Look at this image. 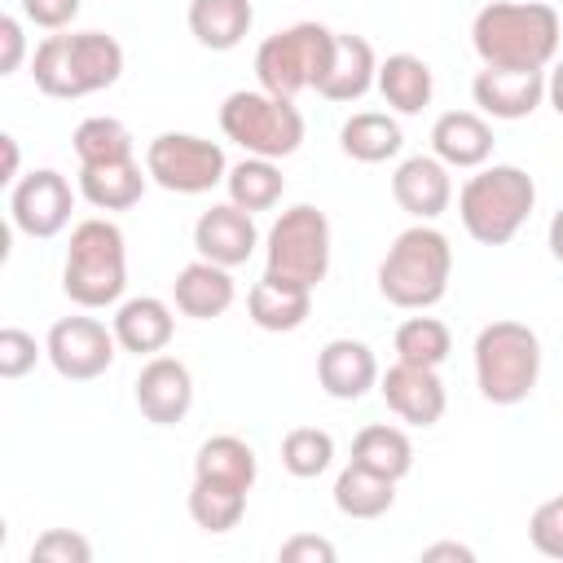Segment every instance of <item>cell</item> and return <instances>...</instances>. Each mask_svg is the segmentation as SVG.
Here are the masks:
<instances>
[{"label": "cell", "instance_id": "obj_10", "mask_svg": "<svg viewBox=\"0 0 563 563\" xmlns=\"http://www.w3.org/2000/svg\"><path fill=\"white\" fill-rule=\"evenodd\" d=\"M145 172L167 194H207L224 185L229 158L220 141H207L198 132H158L145 145Z\"/></svg>", "mask_w": 563, "mask_h": 563}, {"label": "cell", "instance_id": "obj_13", "mask_svg": "<svg viewBox=\"0 0 563 563\" xmlns=\"http://www.w3.org/2000/svg\"><path fill=\"white\" fill-rule=\"evenodd\" d=\"M132 396H136V409L145 422L154 427H176L185 422V413L194 409V374L185 361L176 356H150L132 383Z\"/></svg>", "mask_w": 563, "mask_h": 563}, {"label": "cell", "instance_id": "obj_3", "mask_svg": "<svg viewBox=\"0 0 563 563\" xmlns=\"http://www.w3.org/2000/svg\"><path fill=\"white\" fill-rule=\"evenodd\" d=\"M449 277H453V246L431 220H418L405 233H396L387 255L378 260V295L409 312L440 303Z\"/></svg>", "mask_w": 563, "mask_h": 563}, {"label": "cell", "instance_id": "obj_35", "mask_svg": "<svg viewBox=\"0 0 563 563\" xmlns=\"http://www.w3.org/2000/svg\"><path fill=\"white\" fill-rule=\"evenodd\" d=\"M334 462V435L321 427H290L282 440V466L295 479H317Z\"/></svg>", "mask_w": 563, "mask_h": 563}, {"label": "cell", "instance_id": "obj_6", "mask_svg": "<svg viewBox=\"0 0 563 563\" xmlns=\"http://www.w3.org/2000/svg\"><path fill=\"white\" fill-rule=\"evenodd\" d=\"M475 387L488 405H519L541 378V339L523 321H488L475 334Z\"/></svg>", "mask_w": 563, "mask_h": 563}, {"label": "cell", "instance_id": "obj_5", "mask_svg": "<svg viewBox=\"0 0 563 563\" xmlns=\"http://www.w3.org/2000/svg\"><path fill=\"white\" fill-rule=\"evenodd\" d=\"M537 207V180L515 163H484L457 189L462 229L479 246H506Z\"/></svg>", "mask_w": 563, "mask_h": 563}, {"label": "cell", "instance_id": "obj_19", "mask_svg": "<svg viewBox=\"0 0 563 563\" xmlns=\"http://www.w3.org/2000/svg\"><path fill=\"white\" fill-rule=\"evenodd\" d=\"M374 84H378L374 44H369L365 35L334 31V53H330L325 79L317 84V97H325V101H334V106H347V101H361Z\"/></svg>", "mask_w": 563, "mask_h": 563}, {"label": "cell", "instance_id": "obj_28", "mask_svg": "<svg viewBox=\"0 0 563 563\" xmlns=\"http://www.w3.org/2000/svg\"><path fill=\"white\" fill-rule=\"evenodd\" d=\"M400 145H405V132L396 114H383V110H356L339 128V150L356 163H387L400 154Z\"/></svg>", "mask_w": 563, "mask_h": 563}, {"label": "cell", "instance_id": "obj_44", "mask_svg": "<svg viewBox=\"0 0 563 563\" xmlns=\"http://www.w3.org/2000/svg\"><path fill=\"white\" fill-rule=\"evenodd\" d=\"M0 150H4V167H0V180L4 185H18V136H0Z\"/></svg>", "mask_w": 563, "mask_h": 563}, {"label": "cell", "instance_id": "obj_41", "mask_svg": "<svg viewBox=\"0 0 563 563\" xmlns=\"http://www.w3.org/2000/svg\"><path fill=\"white\" fill-rule=\"evenodd\" d=\"M26 57V35H22V22L13 13L0 18V75H13Z\"/></svg>", "mask_w": 563, "mask_h": 563}, {"label": "cell", "instance_id": "obj_30", "mask_svg": "<svg viewBox=\"0 0 563 563\" xmlns=\"http://www.w3.org/2000/svg\"><path fill=\"white\" fill-rule=\"evenodd\" d=\"M224 189H229V202H238L242 211L255 216V211H268V207L282 202V194H286V176H282L277 158H255V154H246L242 163L229 167Z\"/></svg>", "mask_w": 563, "mask_h": 563}, {"label": "cell", "instance_id": "obj_21", "mask_svg": "<svg viewBox=\"0 0 563 563\" xmlns=\"http://www.w3.org/2000/svg\"><path fill=\"white\" fill-rule=\"evenodd\" d=\"M114 339L123 352H136V356H158L172 334H176V317H172V303L158 299V295H132V299H119L114 317Z\"/></svg>", "mask_w": 563, "mask_h": 563}, {"label": "cell", "instance_id": "obj_42", "mask_svg": "<svg viewBox=\"0 0 563 563\" xmlns=\"http://www.w3.org/2000/svg\"><path fill=\"white\" fill-rule=\"evenodd\" d=\"M422 563H440V559H453V563H475V550L471 545H457V541H435V545H422L418 554Z\"/></svg>", "mask_w": 563, "mask_h": 563}, {"label": "cell", "instance_id": "obj_11", "mask_svg": "<svg viewBox=\"0 0 563 563\" xmlns=\"http://www.w3.org/2000/svg\"><path fill=\"white\" fill-rule=\"evenodd\" d=\"M114 352H119V339H114V325L97 321V317H62L48 325V339H44V356L48 365L66 378V383H88V378H101L110 365H114Z\"/></svg>", "mask_w": 563, "mask_h": 563}, {"label": "cell", "instance_id": "obj_38", "mask_svg": "<svg viewBox=\"0 0 563 563\" xmlns=\"http://www.w3.org/2000/svg\"><path fill=\"white\" fill-rule=\"evenodd\" d=\"M528 541L537 545V554L545 559H563V493L541 501L528 519Z\"/></svg>", "mask_w": 563, "mask_h": 563}, {"label": "cell", "instance_id": "obj_33", "mask_svg": "<svg viewBox=\"0 0 563 563\" xmlns=\"http://www.w3.org/2000/svg\"><path fill=\"white\" fill-rule=\"evenodd\" d=\"M396 361H409V365H427V369H440L453 352V334L440 317H409L396 325Z\"/></svg>", "mask_w": 563, "mask_h": 563}, {"label": "cell", "instance_id": "obj_12", "mask_svg": "<svg viewBox=\"0 0 563 563\" xmlns=\"http://www.w3.org/2000/svg\"><path fill=\"white\" fill-rule=\"evenodd\" d=\"M75 189L57 167H35L9 185V220L26 238H57L70 224Z\"/></svg>", "mask_w": 563, "mask_h": 563}, {"label": "cell", "instance_id": "obj_22", "mask_svg": "<svg viewBox=\"0 0 563 563\" xmlns=\"http://www.w3.org/2000/svg\"><path fill=\"white\" fill-rule=\"evenodd\" d=\"M238 299V286H233V273L224 264H211V260H194L176 273L172 282V303L176 312L194 317V321H211V317H224Z\"/></svg>", "mask_w": 563, "mask_h": 563}, {"label": "cell", "instance_id": "obj_17", "mask_svg": "<svg viewBox=\"0 0 563 563\" xmlns=\"http://www.w3.org/2000/svg\"><path fill=\"white\" fill-rule=\"evenodd\" d=\"M255 246H260V229H255L251 211H242L238 202H216L194 224V251L211 264L238 268L255 255Z\"/></svg>", "mask_w": 563, "mask_h": 563}, {"label": "cell", "instance_id": "obj_31", "mask_svg": "<svg viewBox=\"0 0 563 563\" xmlns=\"http://www.w3.org/2000/svg\"><path fill=\"white\" fill-rule=\"evenodd\" d=\"M391 501H396V479L374 475L356 462H347L334 479V506L347 519H378V515L391 510Z\"/></svg>", "mask_w": 563, "mask_h": 563}, {"label": "cell", "instance_id": "obj_20", "mask_svg": "<svg viewBox=\"0 0 563 563\" xmlns=\"http://www.w3.org/2000/svg\"><path fill=\"white\" fill-rule=\"evenodd\" d=\"M431 154L444 167L475 172L493 158V123L479 110H444L431 123Z\"/></svg>", "mask_w": 563, "mask_h": 563}, {"label": "cell", "instance_id": "obj_15", "mask_svg": "<svg viewBox=\"0 0 563 563\" xmlns=\"http://www.w3.org/2000/svg\"><path fill=\"white\" fill-rule=\"evenodd\" d=\"M453 167H444L435 154H409L391 172V198L413 220H440L453 202Z\"/></svg>", "mask_w": 563, "mask_h": 563}, {"label": "cell", "instance_id": "obj_8", "mask_svg": "<svg viewBox=\"0 0 563 563\" xmlns=\"http://www.w3.org/2000/svg\"><path fill=\"white\" fill-rule=\"evenodd\" d=\"M220 132L255 158H290L303 145V114L290 97L238 88L220 106Z\"/></svg>", "mask_w": 563, "mask_h": 563}, {"label": "cell", "instance_id": "obj_27", "mask_svg": "<svg viewBox=\"0 0 563 563\" xmlns=\"http://www.w3.org/2000/svg\"><path fill=\"white\" fill-rule=\"evenodd\" d=\"M145 185H150V172H141L136 158L79 167V194L97 211H128V207H136L141 194H145Z\"/></svg>", "mask_w": 563, "mask_h": 563}, {"label": "cell", "instance_id": "obj_18", "mask_svg": "<svg viewBox=\"0 0 563 563\" xmlns=\"http://www.w3.org/2000/svg\"><path fill=\"white\" fill-rule=\"evenodd\" d=\"M317 383L330 400H361L378 387V356L361 339H330L317 352Z\"/></svg>", "mask_w": 563, "mask_h": 563}, {"label": "cell", "instance_id": "obj_43", "mask_svg": "<svg viewBox=\"0 0 563 563\" xmlns=\"http://www.w3.org/2000/svg\"><path fill=\"white\" fill-rule=\"evenodd\" d=\"M545 101H550L554 114L563 119V57H554L550 70H545Z\"/></svg>", "mask_w": 563, "mask_h": 563}, {"label": "cell", "instance_id": "obj_34", "mask_svg": "<svg viewBox=\"0 0 563 563\" xmlns=\"http://www.w3.org/2000/svg\"><path fill=\"white\" fill-rule=\"evenodd\" d=\"M246 497L251 493H233V488H216V484H189V519L202 532H233L246 515Z\"/></svg>", "mask_w": 563, "mask_h": 563}, {"label": "cell", "instance_id": "obj_2", "mask_svg": "<svg viewBox=\"0 0 563 563\" xmlns=\"http://www.w3.org/2000/svg\"><path fill=\"white\" fill-rule=\"evenodd\" d=\"M123 75V44L106 31H53L31 53V79L44 97L79 101L114 88Z\"/></svg>", "mask_w": 563, "mask_h": 563}, {"label": "cell", "instance_id": "obj_40", "mask_svg": "<svg viewBox=\"0 0 563 563\" xmlns=\"http://www.w3.org/2000/svg\"><path fill=\"white\" fill-rule=\"evenodd\" d=\"M277 559L282 563H334V545L317 532H295V537L282 541Z\"/></svg>", "mask_w": 563, "mask_h": 563}, {"label": "cell", "instance_id": "obj_16", "mask_svg": "<svg viewBox=\"0 0 563 563\" xmlns=\"http://www.w3.org/2000/svg\"><path fill=\"white\" fill-rule=\"evenodd\" d=\"M471 97L479 106L484 119H528L541 101H545V70H501V66H484L471 79Z\"/></svg>", "mask_w": 563, "mask_h": 563}, {"label": "cell", "instance_id": "obj_37", "mask_svg": "<svg viewBox=\"0 0 563 563\" xmlns=\"http://www.w3.org/2000/svg\"><path fill=\"white\" fill-rule=\"evenodd\" d=\"M44 356V347L35 343V334L18 330V325H4L0 330V378H26L35 369V361Z\"/></svg>", "mask_w": 563, "mask_h": 563}, {"label": "cell", "instance_id": "obj_32", "mask_svg": "<svg viewBox=\"0 0 563 563\" xmlns=\"http://www.w3.org/2000/svg\"><path fill=\"white\" fill-rule=\"evenodd\" d=\"M70 145H75L79 167H92V163H123V158H132V132H128V123L114 119V114H88V119L75 128Z\"/></svg>", "mask_w": 563, "mask_h": 563}, {"label": "cell", "instance_id": "obj_36", "mask_svg": "<svg viewBox=\"0 0 563 563\" xmlns=\"http://www.w3.org/2000/svg\"><path fill=\"white\" fill-rule=\"evenodd\" d=\"M92 541L70 532V528H48L31 541V563H88Z\"/></svg>", "mask_w": 563, "mask_h": 563}, {"label": "cell", "instance_id": "obj_26", "mask_svg": "<svg viewBox=\"0 0 563 563\" xmlns=\"http://www.w3.org/2000/svg\"><path fill=\"white\" fill-rule=\"evenodd\" d=\"M312 312V290L303 286H286V282H273V277H260L251 290H246V317L268 330V334H290L308 321Z\"/></svg>", "mask_w": 563, "mask_h": 563}, {"label": "cell", "instance_id": "obj_4", "mask_svg": "<svg viewBox=\"0 0 563 563\" xmlns=\"http://www.w3.org/2000/svg\"><path fill=\"white\" fill-rule=\"evenodd\" d=\"M62 290L75 308L97 312L123 299L128 290V246L123 229L106 216H88L70 229L62 260Z\"/></svg>", "mask_w": 563, "mask_h": 563}, {"label": "cell", "instance_id": "obj_39", "mask_svg": "<svg viewBox=\"0 0 563 563\" xmlns=\"http://www.w3.org/2000/svg\"><path fill=\"white\" fill-rule=\"evenodd\" d=\"M84 0H22V18L40 31H66L79 18Z\"/></svg>", "mask_w": 563, "mask_h": 563}, {"label": "cell", "instance_id": "obj_23", "mask_svg": "<svg viewBox=\"0 0 563 563\" xmlns=\"http://www.w3.org/2000/svg\"><path fill=\"white\" fill-rule=\"evenodd\" d=\"M255 475H260V462H255V449L242 440V435H211L198 444V457H194V479L198 484H216V488H233V493H251L255 488Z\"/></svg>", "mask_w": 563, "mask_h": 563}, {"label": "cell", "instance_id": "obj_1", "mask_svg": "<svg viewBox=\"0 0 563 563\" xmlns=\"http://www.w3.org/2000/svg\"><path fill=\"white\" fill-rule=\"evenodd\" d=\"M471 44L484 66L545 70L563 44V18L541 0H493L475 13Z\"/></svg>", "mask_w": 563, "mask_h": 563}, {"label": "cell", "instance_id": "obj_9", "mask_svg": "<svg viewBox=\"0 0 563 563\" xmlns=\"http://www.w3.org/2000/svg\"><path fill=\"white\" fill-rule=\"evenodd\" d=\"M330 53H334V31L330 26H321V22H295V26L268 35L255 48V79H260L264 92L295 101L303 88L317 92V84L325 79Z\"/></svg>", "mask_w": 563, "mask_h": 563}, {"label": "cell", "instance_id": "obj_25", "mask_svg": "<svg viewBox=\"0 0 563 563\" xmlns=\"http://www.w3.org/2000/svg\"><path fill=\"white\" fill-rule=\"evenodd\" d=\"M374 88L383 92V101L396 114H422L431 106L435 75L418 53H391V57L378 62V84Z\"/></svg>", "mask_w": 563, "mask_h": 563}, {"label": "cell", "instance_id": "obj_24", "mask_svg": "<svg viewBox=\"0 0 563 563\" xmlns=\"http://www.w3.org/2000/svg\"><path fill=\"white\" fill-rule=\"evenodd\" d=\"M189 35L211 48V53H229L238 48L251 26H255V4L251 0H189Z\"/></svg>", "mask_w": 563, "mask_h": 563}, {"label": "cell", "instance_id": "obj_29", "mask_svg": "<svg viewBox=\"0 0 563 563\" xmlns=\"http://www.w3.org/2000/svg\"><path fill=\"white\" fill-rule=\"evenodd\" d=\"M352 462L400 484V479L413 471V440L405 435V427L369 422V427H361L356 440H352Z\"/></svg>", "mask_w": 563, "mask_h": 563}, {"label": "cell", "instance_id": "obj_45", "mask_svg": "<svg viewBox=\"0 0 563 563\" xmlns=\"http://www.w3.org/2000/svg\"><path fill=\"white\" fill-rule=\"evenodd\" d=\"M545 242H550V255L563 264V207L550 216V229H545Z\"/></svg>", "mask_w": 563, "mask_h": 563}, {"label": "cell", "instance_id": "obj_14", "mask_svg": "<svg viewBox=\"0 0 563 563\" xmlns=\"http://www.w3.org/2000/svg\"><path fill=\"white\" fill-rule=\"evenodd\" d=\"M378 391H383L387 409L400 422L422 427V431L435 427L444 418V409H449V391H444L440 374L427 369V365H409V361L387 365V374H378Z\"/></svg>", "mask_w": 563, "mask_h": 563}, {"label": "cell", "instance_id": "obj_7", "mask_svg": "<svg viewBox=\"0 0 563 563\" xmlns=\"http://www.w3.org/2000/svg\"><path fill=\"white\" fill-rule=\"evenodd\" d=\"M330 273V220L312 202L286 207L264 238V277L317 290Z\"/></svg>", "mask_w": 563, "mask_h": 563}]
</instances>
